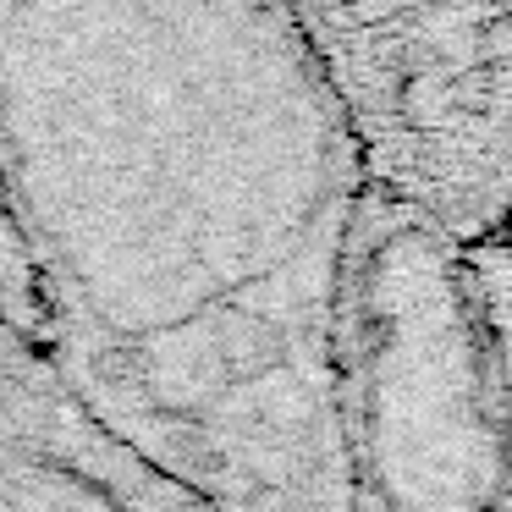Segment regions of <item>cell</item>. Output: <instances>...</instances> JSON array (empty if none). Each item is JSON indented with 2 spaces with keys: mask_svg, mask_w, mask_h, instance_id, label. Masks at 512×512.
Here are the masks:
<instances>
[{
  "mask_svg": "<svg viewBox=\"0 0 512 512\" xmlns=\"http://www.w3.org/2000/svg\"><path fill=\"white\" fill-rule=\"evenodd\" d=\"M353 512H512V413L452 232L369 188L342 281Z\"/></svg>",
  "mask_w": 512,
  "mask_h": 512,
  "instance_id": "2",
  "label": "cell"
},
{
  "mask_svg": "<svg viewBox=\"0 0 512 512\" xmlns=\"http://www.w3.org/2000/svg\"><path fill=\"white\" fill-rule=\"evenodd\" d=\"M0 309L12 314L28 336H39V320H34V292H28V270H23V254L12 243V226H6V210H0Z\"/></svg>",
  "mask_w": 512,
  "mask_h": 512,
  "instance_id": "6",
  "label": "cell"
},
{
  "mask_svg": "<svg viewBox=\"0 0 512 512\" xmlns=\"http://www.w3.org/2000/svg\"><path fill=\"white\" fill-rule=\"evenodd\" d=\"M369 188L281 0H0V210L39 347L204 512H353L336 386Z\"/></svg>",
  "mask_w": 512,
  "mask_h": 512,
  "instance_id": "1",
  "label": "cell"
},
{
  "mask_svg": "<svg viewBox=\"0 0 512 512\" xmlns=\"http://www.w3.org/2000/svg\"><path fill=\"white\" fill-rule=\"evenodd\" d=\"M468 265H474L479 309H485L490 347H496V369H501V391H507V413H512V215L496 237L468 248Z\"/></svg>",
  "mask_w": 512,
  "mask_h": 512,
  "instance_id": "5",
  "label": "cell"
},
{
  "mask_svg": "<svg viewBox=\"0 0 512 512\" xmlns=\"http://www.w3.org/2000/svg\"><path fill=\"white\" fill-rule=\"evenodd\" d=\"M0 512H204L122 446L0 309Z\"/></svg>",
  "mask_w": 512,
  "mask_h": 512,
  "instance_id": "4",
  "label": "cell"
},
{
  "mask_svg": "<svg viewBox=\"0 0 512 512\" xmlns=\"http://www.w3.org/2000/svg\"><path fill=\"white\" fill-rule=\"evenodd\" d=\"M386 199L463 248L512 215V0H281Z\"/></svg>",
  "mask_w": 512,
  "mask_h": 512,
  "instance_id": "3",
  "label": "cell"
}]
</instances>
